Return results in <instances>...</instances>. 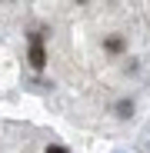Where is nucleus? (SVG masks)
<instances>
[{
    "label": "nucleus",
    "instance_id": "1",
    "mask_svg": "<svg viewBox=\"0 0 150 153\" xmlns=\"http://www.w3.org/2000/svg\"><path fill=\"white\" fill-rule=\"evenodd\" d=\"M0 153H67L54 137L34 133L30 126L0 123Z\"/></svg>",
    "mask_w": 150,
    "mask_h": 153
}]
</instances>
